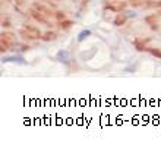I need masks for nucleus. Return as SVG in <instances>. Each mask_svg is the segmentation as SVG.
Instances as JSON below:
<instances>
[{"instance_id":"nucleus-8","label":"nucleus","mask_w":161,"mask_h":145,"mask_svg":"<svg viewBox=\"0 0 161 145\" xmlns=\"http://www.w3.org/2000/svg\"><path fill=\"white\" fill-rule=\"evenodd\" d=\"M144 8L147 9H161V0H147Z\"/></svg>"},{"instance_id":"nucleus-1","label":"nucleus","mask_w":161,"mask_h":145,"mask_svg":"<svg viewBox=\"0 0 161 145\" xmlns=\"http://www.w3.org/2000/svg\"><path fill=\"white\" fill-rule=\"evenodd\" d=\"M19 37H21L24 41H35V40H41L42 32L37 26L25 24V25H22V28L19 30Z\"/></svg>"},{"instance_id":"nucleus-6","label":"nucleus","mask_w":161,"mask_h":145,"mask_svg":"<svg viewBox=\"0 0 161 145\" xmlns=\"http://www.w3.org/2000/svg\"><path fill=\"white\" fill-rule=\"evenodd\" d=\"M32 8H35L37 10H40L41 13H44L46 16H54V12H53V10H51L48 6L40 3V2H34V3H32Z\"/></svg>"},{"instance_id":"nucleus-7","label":"nucleus","mask_w":161,"mask_h":145,"mask_svg":"<svg viewBox=\"0 0 161 145\" xmlns=\"http://www.w3.org/2000/svg\"><path fill=\"white\" fill-rule=\"evenodd\" d=\"M127 22V16L125 15V13H122V12H117V15H116V18H114V21H113V25L114 26H122V25H125Z\"/></svg>"},{"instance_id":"nucleus-9","label":"nucleus","mask_w":161,"mask_h":145,"mask_svg":"<svg viewBox=\"0 0 161 145\" xmlns=\"http://www.w3.org/2000/svg\"><path fill=\"white\" fill-rule=\"evenodd\" d=\"M42 41H56L57 40V34H56L54 31H47V32H44L41 37Z\"/></svg>"},{"instance_id":"nucleus-2","label":"nucleus","mask_w":161,"mask_h":145,"mask_svg":"<svg viewBox=\"0 0 161 145\" xmlns=\"http://www.w3.org/2000/svg\"><path fill=\"white\" fill-rule=\"evenodd\" d=\"M16 44V37L13 32H9V31H3L2 35H0V50L2 53H6V51L12 50V47Z\"/></svg>"},{"instance_id":"nucleus-12","label":"nucleus","mask_w":161,"mask_h":145,"mask_svg":"<svg viewBox=\"0 0 161 145\" xmlns=\"http://www.w3.org/2000/svg\"><path fill=\"white\" fill-rule=\"evenodd\" d=\"M127 2L132 8H144L147 3V0H127Z\"/></svg>"},{"instance_id":"nucleus-17","label":"nucleus","mask_w":161,"mask_h":145,"mask_svg":"<svg viewBox=\"0 0 161 145\" xmlns=\"http://www.w3.org/2000/svg\"><path fill=\"white\" fill-rule=\"evenodd\" d=\"M88 2H89V0H82V9L88 6Z\"/></svg>"},{"instance_id":"nucleus-16","label":"nucleus","mask_w":161,"mask_h":145,"mask_svg":"<svg viewBox=\"0 0 161 145\" xmlns=\"http://www.w3.org/2000/svg\"><path fill=\"white\" fill-rule=\"evenodd\" d=\"M15 3H16V6H24L25 4V0H13Z\"/></svg>"},{"instance_id":"nucleus-19","label":"nucleus","mask_w":161,"mask_h":145,"mask_svg":"<svg viewBox=\"0 0 161 145\" xmlns=\"http://www.w3.org/2000/svg\"><path fill=\"white\" fill-rule=\"evenodd\" d=\"M51 2H62V0H51Z\"/></svg>"},{"instance_id":"nucleus-11","label":"nucleus","mask_w":161,"mask_h":145,"mask_svg":"<svg viewBox=\"0 0 161 145\" xmlns=\"http://www.w3.org/2000/svg\"><path fill=\"white\" fill-rule=\"evenodd\" d=\"M149 54H153L154 57H157V59H161V48L160 47H148L147 50Z\"/></svg>"},{"instance_id":"nucleus-4","label":"nucleus","mask_w":161,"mask_h":145,"mask_svg":"<svg viewBox=\"0 0 161 145\" xmlns=\"http://www.w3.org/2000/svg\"><path fill=\"white\" fill-rule=\"evenodd\" d=\"M145 24L149 25V28L153 31H157L158 30V13H151V15H147L145 16Z\"/></svg>"},{"instance_id":"nucleus-15","label":"nucleus","mask_w":161,"mask_h":145,"mask_svg":"<svg viewBox=\"0 0 161 145\" xmlns=\"http://www.w3.org/2000/svg\"><path fill=\"white\" fill-rule=\"evenodd\" d=\"M2 26H3V28H10V21H9L8 18H3V19H2Z\"/></svg>"},{"instance_id":"nucleus-14","label":"nucleus","mask_w":161,"mask_h":145,"mask_svg":"<svg viewBox=\"0 0 161 145\" xmlns=\"http://www.w3.org/2000/svg\"><path fill=\"white\" fill-rule=\"evenodd\" d=\"M89 35H91V31L89 30H84V31H80L79 34H78V41H84L85 38H86V37H89Z\"/></svg>"},{"instance_id":"nucleus-18","label":"nucleus","mask_w":161,"mask_h":145,"mask_svg":"<svg viewBox=\"0 0 161 145\" xmlns=\"http://www.w3.org/2000/svg\"><path fill=\"white\" fill-rule=\"evenodd\" d=\"M158 16H161V9H158Z\"/></svg>"},{"instance_id":"nucleus-5","label":"nucleus","mask_w":161,"mask_h":145,"mask_svg":"<svg viewBox=\"0 0 161 145\" xmlns=\"http://www.w3.org/2000/svg\"><path fill=\"white\" fill-rule=\"evenodd\" d=\"M151 41V38H135L133 40V47L138 51H147L148 50V46L147 44Z\"/></svg>"},{"instance_id":"nucleus-13","label":"nucleus","mask_w":161,"mask_h":145,"mask_svg":"<svg viewBox=\"0 0 161 145\" xmlns=\"http://www.w3.org/2000/svg\"><path fill=\"white\" fill-rule=\"evenodd\" d=\"M54 18H56V21H57V22L68 19V16H66V13H64L63 10H56V12H54Z\"/></svg>"},{"instance_id":"nucleus-3","label":"nucleus","mask_w":161,"mask_h":145,"mask_svg":"<svg viewBox=\"0 0 161 145\" xmlns=\"http://www.w3.org/2000/svg\"><path fill=\"white\" fill-rule=\"evenodd\" d=\"M28 12H30L31 18H34V19H35L37 22H40V24H46L47 26H50V25H51L50 22H48V19H47L46 15H44V13H41L40 10H37L35 8H30V10H28Z\"/></svg>"},{"instance_id":"nucleus-10","label":"nucleus","mask_w":161,"mask_h":145,"mask_svg":"<svg viewBox=\"0 0 161 145\" xmlns=\"http://www.w3.org/2000/svg\"><path fill=\"white\" fill-rule=\"evenodd\" d=\"M57 25H59L62 30H69V28H72V25H75V22L70 21V19H64V21H60Z\"/></svg>"}]
</instances>
